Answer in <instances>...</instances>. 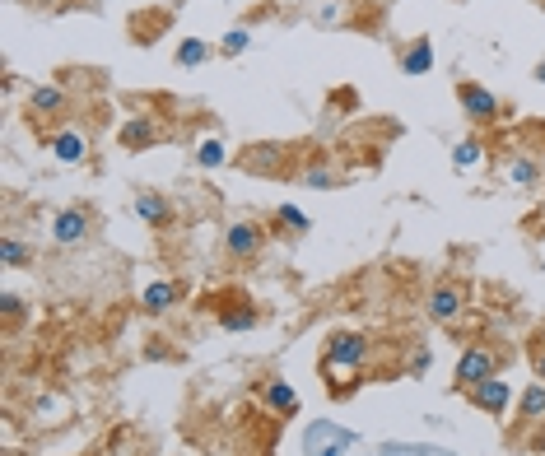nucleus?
<instances>
[{
  "instance_id": "1",
  "label": "nucleus",
  "mask_w": 545,
  "mask_h": 456,
  "mask_svg": "<svg viewBox=\"0 0 545 456\" xmlns=\"http://www.w3.org/2000/svg\"><path fill=\"white\" fill-rule=\"evenodd\" d=\"M368 336H359V331H331L327 345H322V373H327V391L336 396V401H345L350 391L364 382L359 377V368L368 363Z\"/></svg>"
},
{
  "instance_id": "2",
  "label": "nucleus",
  "mask_w": 545,
  "mask_h": 456,
  "mask_svg": "<svg viewBox=\"0 0 545 456\" xmlns=\"http://www.w3.org/2000/svg\"><path fill=\"white\" fill-rule=\"evenodd\" d=\"M233 168L247 177L285 182V177H294L303 168V159H299V149L285 145V140H252V145H243L233 154Z\"/></svg>"
},
{
  "instance_id": "3",
  "label": "nucleus",
  "mask_w": 545,
  "mask_h": 456,
  "mask_svg": "<svg viewBox=\"0 0 545 456\" xmlns=\"http://www.w3.org/2000/svg\"><path fill=\"white\" fill-rule=\"evenodd\" d=\"M504 363H508L504 349H494V345H485V340H476V345H466L462 354H457L452 387L466 391V387H476V382H485V377H499V373H504Z\"/></svg>"
},
{
  "instance_id": "4",
  "label": "nucleus",
  "mask_w": 545,
  "mask_h": 456,
  "mask_svg": "<svg viewBox=\"0 0 545 456\" xmlns=\"http://www.w3.org/2000/svg\"><path fill=\"white\" fill-rule=\"evenodd\" d=\"M70 112H75V103L61 84H33L24 98L28 126H70Z\"/></svg>"
},
{
  "instance_id": "5",
  "label": "nucleus",
  "mask_w": 545,
  "mask_h": 456,
  "mask_svg": "<svg viewBox=\"0 0 545 456\" xmlns=\"http://www.w3.org/2000/svg\"><path fill=\"white\" fill-rule=\"evenodd\" d=\"M266 242H271V228L261 224V219H238V224L224 228V256L247 266V261H257L266 252Z\"/></svg>"
},
{
  "instance_id": "6",
  "label": "nucleus",
  "mask_w": 545,
  "mask_h": 456,
  "mask_svg": "<svg viewBox=\"0 0 545 456\" xmlns=\"http://www.w3.org/2000/svg\"><path fill=\"white\" fill-rule=\"evenodd\" d=\"M424 312H429V322L438 326H452V322H462V312H466V284L462 280H434L429 284V294H424Z\"/></svg>"
},
{
  "instance_id": "7",
  "label": "nucleus",
  "mask_w": 545,
  "mask_h": 456,
  "mask_svg": "<svg viewBox=\"0 0 545 456\" xmlns=\"http://www.w3.org/2000/svg\"><path fill=\"white\" fill-rule=\"evenodd\" d=\"M457 108H462L466 121H476V126H499V117H504V103L480 80H457Z\"/></svg>"
},
{
  "instance_id": "8",
  "label": "nucleus",
  "mask_w": 545,
  "mask_h": 456,
  "mask_svg": "<svg viewBox=\"0 0 545 456\" xmlns=\"http://www.w3.org/2000/svg\"><path fill=\"white\" fill-rule=\"evenodd\" d=\"M94 238V210L89 205H66L52 215V242L56 247H80Z\"/></svg>"
},
{
  "instance_id": "9",
  "label": "nucleus",
  "mask_w": 545,
  "mask_h": 456,
  "mask_svg": "<svg viewBox=\"0 0 545 456\" xmlns=\"http://www.w3.org/2000/svg\"><path fill=\"white\" fill-rule=\"evenodd\" d=\"M42 140H47V149H52V159L66 163V168L89 163V135H84L80 126H56V131H47Z\"/></svg>"
},
{
  "instance_id": "10",
  "label": "nucleus",
  "mask_w": 545,
  "mask_h": 456,
  "mask_svg": "<svg viewBox=\"0 0 545 456\" xmlns=\"http://www.w3.org/2000/svg\"><path fill=\"white\" fill-rule=\"evenodd\" d=\"M462 396L476 405L480 415H494V419H504L508 405H513V387H508L504 377H485V382H476V387H466Z\"/></svg>"
},
{
  "instance_id": "11",
  "label": "nucleus",
  "mask_w": 545,
  "mask_h": 456,
  "mask_svg": "<svg viewBox=\"0 0 545 456\" xmlns=\"http://www.w3.org/2000/svg\"><path fill=\"white\" fill-rule=\"evenodd\" d=\"M182 298H187V284L182 280H150L140 289V312H145V317H168Z\"/></svg>"
},
{
  "instance_id": "12",
  "label": "nucleus",
  "mask_w": 545,
  "mask_h": 456,
  "mask_svg": "<svg viewBox=\"0 0 545 456\" xmlns=\"http://www.w3.org/2000/svg\"><path fill=\"white\" fill-rule=\"evenodd\" d=\"M136 215L145 219V228H154V233H168V228H173V219H178V210H173V201H168L159 187H140L136 191Z\"/></svg>"
},
{
  "instance_id": "13",
  "label": "nucleus",
  "mask_w": 545,
  "mask_h": 456,
  "mask_svg": "<svg viewBox=\"0 0 545 456\" xmlns=\"http://www.w3.org/2000/svg\"><path fill=\"white\" fill-rule=\"evenodd\" d=\"M117 145H122L126 154H145V149L164 145V126L154 117H126L122 131H117Z\"/></svg>"
},
{
  "instance_id": "14",
  "label": "nucleus",
  "mask_w": 545,
  "mask_h": 456,
  "mask_svg": "<svg viewBox=\"0 0 545 456\" xmlns=\"http://www.w3.org/2000/svg\"><path fill=\"white\" fill-rule=\"evenodd\" d=\"M299 177H303V182H308L313 191H336V187H345V173L336 168V159H331L327 149H317V154H303Z\"/></svg>"
},
{
  "instance_id": "15",
  "label": "nucleus",
  "mask_w": 545,
  "mask_h": 456,
  "mask_svg": "<svg viewBox=\"0 0 545 456\" xmlns=\"http://www.w3.org/2000/svg\"><path fill=\"white\" fill-rule=\"evenodd\" d=\"M396 66H401V75H406V80H420V75H429V70H434V38H429V33L410 38L406 47H401V56H396Z\"/></svg>"
},
{
  "instance_id": "16",
  "label": "nucleus",
  "mask_w": 545,
  "mask_h": 456,
  "mask_svg": "<svg viewBox=\"0 0 545 456\" xmlns=\"http://www.w3.org/2000/svg\"><path fill=\"white\" fill-rule=\"evenodd\" d=\"M261 405H266V415H275V419H294L303 410L299 391L289 387L285 377H271V382L261 387Z\"/></svg>"
},
{
  "instance_id": "17",
  "label": "nucleus",
  "mask_w": 545,
  "mask_h": 456,
  "mask_svg": "<svg viewBox=\"0 0 545 456\" xmlns=\"http://www.w3.org/2000/svg\"><path fill=\"white\" fill-rule=\"evenodd\" d=\"M266 228H271V238H289V242H294V238H303V233L313 228V219L303 215L299 205H289V201H285V205H275V210H271Z\"/></svg>"
},
{
  "instance_id": "18",
  "label": "nucleus",
  "mask_w": 545,
  "mask_h": 456,
  "mask_svg": "<svg viewBox=\"0 0 545 456\" xmlns=\"http://www.w3.org/2000/svg\"><path fill=\"white\" fill-rule=\"evenodd\" d=\"M243 303H252V294L247 289H238V284H224V289H210V294L196 303V308L205 312V317H224V312H233V308H243Z\"/></svg>"
},
{
  "instance_id": "19",
  "label": "nucleus",
  "mask_w": 545,
  "mask_h": 456,
  "mask_svg": "<svg viewBox=\"0 0 545 456\" xmlns=\"http://www.w3.org/2000/svg\"><path fill=\"white\" fill-rule=\"evenodd\" d=\"M215 42H205V38H182L178 47H173V66L178 70H201L215 61Z\"/></svg>"
},
{
  "instance_id": "20",
  "label": "nucleus",
  "mask_w": 545,
  "mask_h": 456,
  "mask_svg": "<svg viewBox=\"0 0 545 456\" xmlns=\"http://www.w3.org/2000/svg\"><path fill=\"white\" fill-rule=\"evenodd\" d=\"M545 424V382H532V387L518 396V433Z\"/></svg>"
},
{
  "instance_id": "21",
  "label": "nucleus",
  "mask_w": 545,
  "mask_h": 456,
  "mask_svg": "<svg viewBox=\"0 0 545 456\" xmlns=\"http://www.w3.org/2000/svg\"><path fill=\"white\" fill-rule=\"evenodd\" d=\"M33 256H38V247H33V242L14 238V233H5V238H0V266H5V270H28V266H33Z\"/></svg>"
},
{
  "instance_id": "22",
  "label": "nucleus",
  "mask_w": 545,
  "mask_h": 456,
  "mask_svg": "<svg viewBox=\"0 0 545 456\" xmlns=\"http://www.w3.org/2000/svg\"><path fill=\"white\" fill-rule=\"evenodd\" d=\"M504 177L513 182L518 191H532L536 182H541V163L532 159V154H513V159L504 163Z\"/></svg>"
},
{
  "instance_id": "23",
  "label": "nucleus",
  "mask_w": 545,
  "mask_h": 456,
  "mask_svg": "<svg viewBox=\"0 0 545 456\" xmlns=\"http://www.w3.org/2000/svg\"><path fill=\"white\" fill-rule=\"evenodd\" d=\"M252 47V33H247V24H233L224 38L215 42V52H219V61H238V56Z\"/></svg>"
},
{
  "instance_id": "24",
  "label": "nucleus",
  "mask_w": 545,
  "mask_h": 456,
  "mask_svg": "<svg viewBox=\"0 0 545 456\" xmlns=\"http://www.w3.org/2000/svg\"><path fill=\"white\" fill-rule=\"evenodd\" d=\"M224 163H229V149H224V140H219V135H210V140H201V145H196V168L215 173V168H224Z\"/></svg>"
},
{
  "instance_id": "25",
  "label": "nucleus",
  "mask_w": 545,
  "mask_h": 456,
  "mask_svg": "<svg viewBox=\"0 0 545 456\" xmlns=\"http://www.w3.org/2000/svg\"><path fill=\"white\" fill-rule=\"evenodd\" d=\"M476 163H485V145H480V135H466L462 145L452 149V168H457V173H471Z\"/></svg>"
},
{
  "instance_id": "26",
  "label": "nucleus",
  "mask_w": 545,
  "mask_h": 456,
  "mask_svg": "<svg viewBox=\"0 0 545 456\" xmlns=\"http://www.w3.org/2000/svg\"><path fill=\"white\" fill-rule=\"evenodd\" d=\"M257 322H261L257 298H252V303H243V308H233V312H224V317H219V326H224V331H257Z\"/></svg>"
},
{
  "instance_id": "27",
  "label": "nucleus",
  "mask_w": 545,
  "mask_h": 456,
  "mask_svg": "<svg viewBox=\"0 0 545 456\" xmlns=\"http://www.w3.org/2000/svg\"><path fill=\"white\" fill-rule=\"evenodd\" d=\"M0 317H5V336H14V331L24 326V317H28V303L19 294H5L0 298Z\"/></svg>"
},
{
  "instance_id": "28",
  "label": "nucleus",
  "mask_w": 545,
  "mask_h": 456,
  "mask_svg": "<svg viewBox=\"0 0 545 456\" xmlns=\"http://www.w3.org/2000/svg\"><path fill=\"white\" fill-rule=\"evenodd\" d=\"M532 373H536V382H545V336L532 340Z\"/></svg>"
},
{
  "instance_id": "29",
  "label": "nucleus",
  "mask_w": 545,
  "mask_h": 456,
  "mask_svg": "<svg viewBox=\"0 0 545 456\" xmlns=\"http://www.w3.org/2000/svg\"><path fill=\"white\" fill-rule=\"evenodd\" d=\"M532 80H536V84H545V56H541V61H536V66H532Z\"/></svg>"
},
{
  "instance_id": "30",
  "label": "nucleus",
  "mask_w": 545,
  "mask_h": 456,
  "mask_svg": "<svg viewBox=\"0 0 545 456\" xmlns=\"http://www.w3.org/2000/svg\"><path fill=\"white\" fill-rule=\"evenodd\" d=\"M541 247H545V228H541Z\"/></svg>"
}]
</instances>
